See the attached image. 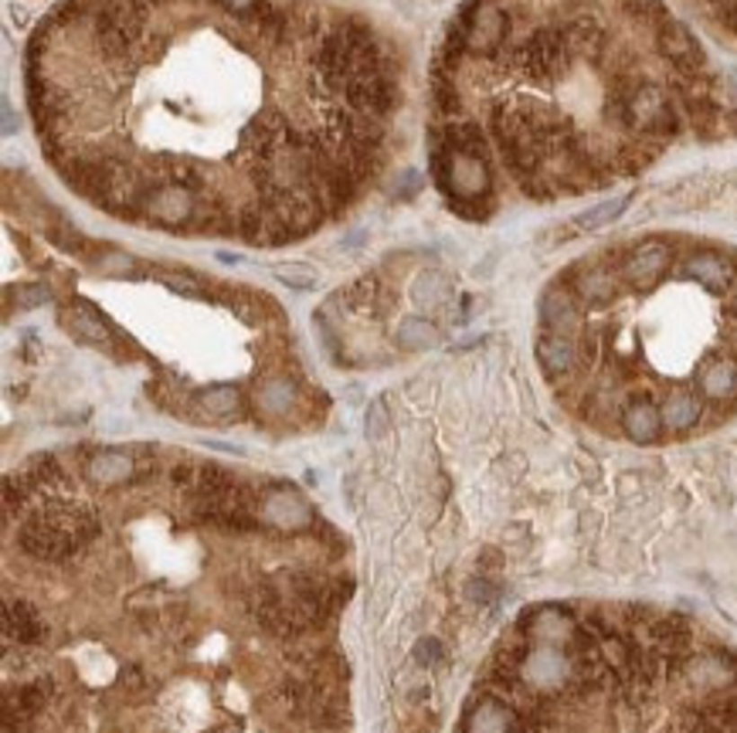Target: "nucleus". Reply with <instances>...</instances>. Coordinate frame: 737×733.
Masks as SVG:
<instances>
[{"label": "nucleus", "instance_id": "4be33fe9", "mask_svg": "<svg viewBox=\"0 0 737 733\" xmlns=\"http://www.w3.org/2000/svg\"><path fill=\"white\" fill-rule=\"evenodd\" d=\"M626 208H629V198H612V200H605V204H595L591 211L578 214L574 225H578L582 231H599V228H605V225H612Z\"/></svg>", "mask_w": 737, "mask_h": 733}, {"label": "nucleus", "instance_id": "ddd939ff", "mask_svg": "<svg viewBox=\"0 0 737 733\" xmlns=\"http://www.w3.org/2000/svg\"><path fill=\"white\" fill-rule=\"evenodd\" d=\"M656 41H660V51L670 61H676L679 68H697L700 65V45L693 41V34L679 21L673 17H662L660 28H656Z\"/></svg>", "mask_w": 737, "mask_h": 733}, {"label": "nucleus", "instance_id": "aec40b11", "mask_svg": "<svg viewBox=\"0 0 737 733\" xmlns=\"http://www.w3.org/2000/svg\"><path fill=\"white\" fill-rule=\"evenodd\" d=\"M238 404H242V397H238V387H231V384H215L198 394V408L208 418H231L238 411Z\"/></svg>", "mask_w": 737, "mask_h": 733}, {"label": "nucleus", "instance_id": "f03ea898", "mask_svg": "<svg viewBox=\"0 0 737 733\" xmlns=\"http://www.w3.org/2000/svg\"><path fill=\"white\" fill-rule=\"evenodd\" d=\"M200 190L187 181H167V183H150L139 198L137 214H143L147 221H154L160 228H191L200 217Z\"/></svg>", "mask_w": 737, "mask_h": 733}, {"label": "nucleus", "instance_id": "423d86ee", "mask_svg": "<svg viewBox=\"0 0 737 733\" xmlns=\"http://www.w3.org/2000/svg\"><path fill=\"white\" fill-rule=\"evenodd\" d=\"M670 259H673L670 244H662V242L635 244L629 255H626V261H622V278L629 282L632 289H653L662 275H666V269H670Z\"/></svg>", "mask_w": 737, "mask_h": 733}, {"label": "nucleus", "instance_id": "6ab92c4d", "mask_svg": "<svg viewBox=\"0 0 737 733\" xmlns=\"http://www.w3.org/2000/svg\"><path fill=\"white\" fill-rule=\"evenodd\" d=\"M395 343H398L401 350H408V353L429 350V347H435V343H439V330L431 326V320H422V316H408V320L398 322Z\"/></svg>", "mask_w": 737, "mask_h": 733}, {"label": "nucleus", "instance_id": "c756f323", "mask_svg": "<svg viewBox=\"0 0 737 733\" xmlns=\"http://www.w3.org/2000/svg\"><path fill=\"white\" fill-rule=\"evenodd\" d=\"M218 4H225L231 14H245L248 7H255V0H218Z\"/></svg>", "mask_w": 737, "mask_h": 733}, {"label": "nucleus", "instance_id": "393cba45", "mask_svg": "<svg viewBox=\"0 0 737 733\" xmlns=\"http://www.w3.org/2000/svg\"><path fill=\"white\" fill-rule=\"evenodd\" d=\"M387 428H391V414H387L385 401L377 397V401H370L368 418H364V435H368V438H385Z\"/></svg>", "mask_w": 737, "mask_h": 733}, {"label": "nucleus", "instance_id": "9b49d317", "mask_svg": "<svg viewBox=\"0 0 737 733\" xmlns=\"http://www.w3.org/2000/svg\"><path fill=\"white\" fill-rule=\"evenodd\" d=\"M622 431L626 438H632L635 445H649L660 438L662 431V414L660 404L649 401V397H635L622 408Z\"/></svg>", "mask_w": 737, "mask_h": 733}, {"label": "nucleus", "instance_id": "b1692460", "mask_svg": "<svg viewBox=\"0 0 737 733\" xmlns=\"http://www.w3.org/2000/svg\"><path fill=\"white\" fill-rule=\"evenodd\" d=\"M496 597H500V584L490 580L486 574H476V578L466 584V601H473V605H479V608L493 605Z\"/></svg>", "mask_w": 737, "mask_h": 733}, {"label": "nucleus", "instance_id": "dca6fc26", "mask_svg": "<svg viewBox=\"0 0 737 733\" xmlns=\"http://www.w3.org/2000/svg\"><path fill=\"white\" fill-rule=\"evenodd\" d=\"M615 292H618V275H615L612 269L591 265V269H582V272L574 275V296H578L584 305L612 303Z\"/></svg>", "mask_w": 737, "mask_h": 733}, {"label": "nucleus", "instance_id": "2f4dec72", "mask_svg": "<svg viewBox=\"0 0 737 733\" xmlns=\"http://www.w3.org/2000/svg\"><path fill=\"white\" fill-rule=\"evenodd\" d=\"M731 309H734V316H737V292H734V299H731Z\"/></svg>", "mask_w": 737, "mask_h": 733}, {"label": "nucleus", "instance_id": "bb28decb", "mask_svg": "<svg viewBox=\"0 0 737 733\" xmlns=\"http://www.w3.org/2000/svg\"><path fill=\"white\" fill-rule=\"evenodd\" d=\"M442 656H446V645L435 639V635H425V639H418V645H415V662H418V666L431 669V666H439V662H442Z\"/></svg>", "mask_w": 737, "mask_h": 733}, {"label": "nucleus", "instance_id": "f8f14e48", "mask_svg": "<svg viewBox=\"0 0 737 733\" xmlns=\"http://www.w3.org/2000/svg\"><path fill=\"white\" fill-rule=\"evenodd\" d=\"M697 387L706 401H717V404L737 397V360L734 357H710L697 374Z\"/></svg>", "mask_w": 737, "mask_h": 733}, {"label": "nucleus", "instance_id": "412c9836", "mask_svg": "<svg viewBox=\"0 0 737 733\" xmlns=\"http://www.w3.org/2000/svg\"><path fill=\"white\" fill-rule=\"evenodd\" d=\"M415 303H422V305H442L452 296V282H448V275L446 272H422L418 275V282H415Z\"/></svg>", "mask_w": 737, "mask_h": 733}, {"label": "nucleus", "instance_id": "f3484780", "mask_svg": "<svg viewBox=\"0 0 737 733\" xmlns=\"http://www.w3.org/2000/svg\"><path fill=\"white\" fill-rule=\"evenodd\" d=\"M296 401H299V391H296V384L289 377H269V381H262L255 387V408L262 414H269V418L289 414L296 408Z\"/></svg>", "mask_w": 737, "mask_h": 733}, {"label": "nucleus", "instance_id": "cd10ccee", "mask_svg": "<svg viewBox=\"0 0 737 733\" xmlns=\"http://www.w3.org/2000/svg\"><path fill=\"white\" fill-rule=\"evenodd\" d=\"M160 278H164L173 292H184V296H200V292H204L200 278L191 272H160Z\"/></svg>", "mask_w": 737, "mask_h": 733}, {"label": "nucleus", "instance_id": "6e6552de", "mask_svg": "<svg viewBox=\"0 0 737 733\" xmlns=\"http://www.w3.org/2000/svg\"><path fill=\"white\" fill-rule=\"evenodd\" d=\"M85 475L93 479L95 486H126V482H133L139 475V462L126 448H99L85 462Z\"/></svg>", "mask_w": 737, "mask_h": 733}, {"label": "nucleus", "instance_id": "5701e85b", "mask_svg": "<svg viewBox=\"0 0 737 733\" xmlns=\"http://www.w3.org/2000/svg\"><path fill=\"white\" fill-rule=\"evenodd\" d=\"M272 275L282 286H289V289H313L320 282V272L313 265H306V261H279Z\"/></svg>", "mask_w": 737, "mask_h": 733}, {"label": "nucleus", "instance_id": "7ed1b4c3", "mask_svg": "<svg viewBox=\"0 0 737 733\" xmlns=\"http://www.w3.org/2000/svg\"><path fill=\"white\" fill-rule=\"evenodd\" d=\"M313 519H316L313 517V506H309V499L299 489L276 482L269 492H262V523H269L276 530H286V534H296V530L313 526Z\"/></svg>", "mask_w": 737, "mask_h": 733}, {"label": "nucleus", "instance_id": "39448f33", "mask_svg": "<svg viewBox=\"0 0 737 733\" xmlns=\"http://www.w3.org/2000/svg\"><path fill=\"white\" fill-rule=\"evenodd\" d=\"M347 99H351L353 112H368L374 119L385 122L395 109V95H391V82L385 78V72H360V75L347 78Z\"/></svg>", "mask_w": 737, "mask_h": 733}, {"label": "nucleus", "instance_id": "9d476101", "mask_svg": "<svg viewBox=\"0 0 737 733\" xmlns=\"http://www.w3.org/2000/svg\"><path fill=\"white\" fill-rule=\"evenodd\" d=\"M45 622L28 601H21V597L4 601V639L21 641V645H38V641H45Z\"/></svg>", "mask_w": 737, "mask_h": 733}, {"label": "nucleus", "instance_id": "4468645a", "mask_svg": "<svg viewBox=\"0 0 737 733\" xmlns=\"http://www.w3.org/2000/svg\"><path fill=\"white\" fill-rule=\"evenodd\" d=\"M687 275L693 282H700L706 292H727L734 282V269L731 261L717 255V252H697L687 259Z\"/></svg>", "mask_w": 737, "mask_h": 733}, {"label": "nucleus", "instance_id": "a211bd4d", "mask_svg": "<svg viewBox=\"0 0 737 733\" xmlns=\"http://www.w3.org/2000/svg\"><path fill=\"white\" fill-rule=\"evenodd\" d=\"M65 322H68V330H72L78 340H85V343H93V347H106L109 340H112L109 322L102 320L89 303L72 305V309L65 313Z\"/></svg>", "mask_w": 737, "mask_h": 733}, {"label": "nucleus", "instance_id": "c85d7f7f", "mask_svg": "<svg viewBox=\"0 0 737 733\" xmlns=\"http://www.w3.org/2000/svg\"><path fill=\"white\" fill-rule=\"evenodd\" d=\"M14 299L21 309H34V305L48 303V289L45 286H21V289H14Z\"/></svg>", "mask_w": 737, "mask_h": 733}, {"label": "nucleus", "instance_id": "1a4fd4ad", "mask_svg": "<svg viewBox=\"0 0 737 733\" xmlns=\"http://www.w3.org/2000/svg\"><path fill=\"white\" fill-rule=\"evenodd\" d=\"M540 322L547 333H561V336H578L582 333V313H578V303L568 289L561 286H551V289L540 296Z\"/></svg>", "mask_w": 737, "mask_h": 733}, {"label": "nucleus", "instance_id": "7c9ffc66", "mask_svg": "<svg viewBox=\"0 0 737 733\" xmlns=\"http://www.w3.org/2000/svg\"><path fill=\"white\" fill-rule=\"evenodd\" d=\"M17 129V122H14V109H11V102H4V133L11 137Z\"/></svg>", "mask_w": 737, "mask_h": 733}, {"label": "nucleus", "instance_id": "20e7f679", "mask_svg": "<svg viewBox=\"0 0 737 733\" xmlns=\"http://www.w3.org/2000/svg\"><path fill=\"white\" fill-rule=\"evenodd\" d=\"M17 547L24 550L28 557H34V561H65V557H72L78 550L62 530H55L38 513H31L17 526Z\"/></svg>", "mask_w": 737, "mask_h": 733}, {"label": "nucleus", "instance_id": "2eb2a0df", "mask_svg": "<svg viewBox=\"0 0 737 733\" xmlns=\"http://www.w3.org/2000/svg\"><path fill=\"white\" fill-rule=\"evenodd\" d=\"M660 414H662V428H666V431L683 435V431L697 428V421L704 418V404H700V397L690 394V391H673V394L660 404Z\"/></svg>", "mask_w": 737, "mask_h": 733}, {"label": "nucleus", "instance_id": "0eeeda50", "mask_svg": "<svg viewBox=\"0 0 737 733\" xmlns=\"http://www.w3.org/2000/svg\"><path fill=\"white\" fill-rule=\"evenodd\" d=\"M534 353H537V364L544 366V374L551 381H561L578 370L582 364V350H578V340L574 336H561V333H544L537 336L534 343Z\"/></svg>", "mask_w": 737, "mask_h": 733}, {"label": "nucleus", "instance_id": "f257e3e1", "mask_svg": "<svg viewBox=\"0 0 737 733\" xmlns=\"http://www.w3.org/2000/svg\"><path fill=\"white\" fill-rule=\"evenodd\" d=\"M557 689L479 683L510 706L507 733H737V652L656 608H584Z\"/></svg>", "mask_w": 737, "mask_h": 733}, {"label": "nucleus", "instance_id": "a878e982", "mask_svg": "<svg viewBox=\"0 0 737 733\" xmlns=\"http://www.w3.org/2000/svg\"><path fill=\"white\" fill-rule=\"evenodd\" d=\"M95 269L102 275H129L137 272V259H129L123 252H106V255L95 259Z\"/></svg>", "mask_w": 737, "mask_h": 733}]
</instances>
